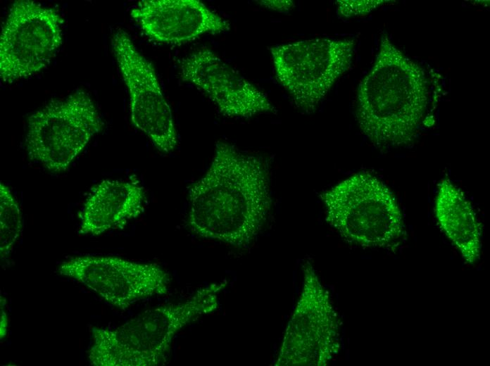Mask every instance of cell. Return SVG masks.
Returning <instances> with one entry per match:
<instances>
[{
    "label": "cell",
    "instance_id": "obj_1",
    "mask_svg": "<svg viewBox=\"0 0 490 366\" xmlns=\"http://www.w3.org/2000/svg\"><path fill=\"white\" fill-rule=\"evenodd\" d=\"M188 196L187 224L192 232L246 247L270 211L268 160L218 141L208 170L189 187Z\"/></svg>",
    "mask_w": 490,
    "mask_h": 366
},
{
    "label": "cell",
    "instance_id": "obj_2",
    "mask_svg": "<svg viewBox=\"0 0 490 366\" xmlns=\"http://www.w3.org/2000/svg\"><path fill=\"white\" fill-rule=\"evenodd\" d=\"M428 99L424 70L383 33L375 62L358 87L356 118L363 134L379 149L413 144Z\"/></svg>",
    "mask_w": 490,
    "mask_h": 366
},
{
    "label": "cell",
    "instance_id": "obj_3",
    "mask_svg": "<svg viewBox=\"0 0 490 366\" xmlns=\"http://www.w3.org/2000/svg\"><path fill=\"white\" fill-rule=\"evenodd\" d=\"M227 284L225 280L206 285L184 301L147 310L115 329L93 327L89 362L94 366H156L165 362L176 334L213 313Z\"/></svg>",
    "mask_w": 490,
    "mask_h": 366
},
{
    "label": "cell",
    "instance_id": "obj_4",
    "mask_svg": "<svg viewBox=\"0 0 490 366\" xmlns=\"http://www.w3.org/2000/svg\"><path fill=\"white\" fill-rule=\"evenodd\" d=\"M320 196L327 222L351 244L391 248L406 235L403 214L392 192L369 172L354 174Z\"/></svg>",
    "mask_w": 490,
    "mask_h": 366
},
{
    "label": "cell",
    "instance_id": "obj_5",
    "mask_svg": "<svg viewBox=\"0 0 490 366\" xmlns=\"http://www.w3.org/2000/svg\"><path fill=\"white\" fill-rule=\"evenodd\" d=\"M103 121L90 96L79 89L52 100L32 113L27 123L25 146L32 161L52 172L66 170Z\"/></svg>",
    "mask_w": 490,
    "mask_h": 366
},
{
    "label": "cell",
    "instance_id": "obj_6",
    "mask_svg": "<svg viewBox=\"0 0 490 366\" xmlns=\"http://www.w3.org/2000/svg\"><path fill=\"white\" fill-rule=\"evenodd\" d=\"M355 45L351 39L318 37L269 50L277 80L297 108L311 113L350 68Z\"/></svg>",
    "mask_w": 490,
    "mask_h": 366
},
{
    "label": "cell",
    "instance_id": "obj_7",
    "mask_svg": "<svg viewBox=\"0 0 490 366\" xmlns=\"http://www.w3.org/2000/svg\"><path fill=\"white\" fill-rule=\"evenodd\" d=\"M285 329L275 366H325L341 349V321L329 291L309 262Z\"/></svg>",
    "mask_w": 490,
    "mask_h": 366
},
{
    "label": "cell",
    "instance_id": "obj_8",
    "mask_svg": "<svg viewBox=\"0 0 490 366\" xmlns=\"http://www.w3.org/2000/svg\"><path fill=\"white\" fill-rule=\"evenodd\" d=\"M62 24L51 8L30 0L15 1L1 28V80L12 83L48 66L62 44Z\"/></svg>",
    "mask_w": 490,
    "mask_h": 366
},
{
    "label": "cell",
    "instance_id": "obj_9",
    "mask_svg": "<svg viewBox=\"0 0 490 366\" xmlns=\"http://www.w3.org/2000/svg\"><path fill=\"white\" fill-rule=\"evenodd\" d=\"M111 46L129 92L132 124L158 151L172 152L178 144L177 133L153 66L123 30L113 34Z\"/></svg>",
    "mask_w": 490,
    "mask_h": 366
},
{
    "label": "cell",
    "instance_id": "obj_10",
    "mask_svg": "<svg viewBox=\"0 0 490 366\" xmlns=\"http://www.w3.org/2000/svg\"><path fill=\"white\" fill-rule=\"evenodd\" d=\"M58 272L82 284L121 310L137 301L166 294L171 284L169 273L157 264L115 256L71 258L58 266Z\"/></svg>",
    "mask_w": 490,
    "mask_h": 366
},
{
    "label": "cell",
    "instance_id": "obj_11",
    "mask_svg": "<svg viewBox=\"0 0 490 366\" xmlns=\"http://www.w3.org/2000/svg\"><path fill=\"white\" fill-rule=\"evenodd\" d=\"M180 77L208 97L225 116L249 118L274 113L276 108L263 91L208 49H201L184 58Z\"/></svg>",
    "mask_w": 490,
    "mask_h": 366
},
{
    "label": "cell",
    "instance_id": "obj_12",
    "mask_svg": "<svg viewBox=\"0 0 490 366\" xmlns=\"http://www.w3.org/2000/svg\"><path fill=\"white\" fill-rule=\"evenodd\" d=\"M144 33L164 44H180L230 29V23L198 0H144L130 13Z\"/></svg>",
    "mask_w": 490,
    "mask_h": 366
},
{
    "label": "cell",
    "instance_id": "obj_13",
    "mask_svg": "<svg viewBox=\"0 0 490 366\" xmlns=\"http://www.w3.org/2000/svg\"><path fill=\"white\" fill-rule=\"evenodd\" d=\"M146 193L137 178L104 179L92 188L80 213L79 234L97 236L122 229L144 210Z\"/></svg>",
    "mask_w": 490,
    "mask_h": 366
},
{
    "label": "cell",
    "instance_id": "obj_14",
    "mask_svg": "<svg viewBox=\"0 0 490 366\" xmlns=\"http://www.w3.org/2000/svg\"><path fill=\"white\" fill-rule=\"evenodd\" d=\"M434 213L442 232L469 265L477 262L482 251V227L464 193L448 177L438 184Z\"/></svg>",
    "mask_w": 490,
    "mask_h": 366
},
{
    "label": "cell",
    "instance_id": "obj_15",
    "mask_svg": "<svg viewBox=\"0 0 490 366\" xmlns=\"http://www.w3.org/2000/svg\"><path fill=\"white\" fill-rule=\"evenodd\" d=\"M23 230V217L19 204L11 189L0 184V258L7 260Z\"/></svg>",
    "mask_w": 490,
    "mask_h": 366
},
{
    "label": "cell",
    "instance_id": "obj_16",
    "mask_svg": "<svg viewBox=\"0 0 490 366\" xmlns=\"http://www.w3.org/2000/svg\"><path fill=\"white\" fill-rule=\"evenodd\" d=\"M391 1L382 0H339L337 1V13L343 18L367 15L379 6Z\"/></svg>",
    "mask_w": 490,
    "mask_h": 366
},
{
    "label": "cell",
    "instance_id": "obj_17",
    "mask_svg": "<svg viewBox=\"0 0 490 366\" xmlns=\"http://www.w3.org/2000/svg\"><path fill=\"white\" fill-rule=\"evenodd\" d=\"M260 5L268 8V9L277 11H288L291 10L294 6V3L289 0L283 1H258Z\"/></svg>",
    "mask_w": 490,
    "mask_h": 366
},
{
    "label": "cell",
    "instance_id": "obj_18",
    "mask_svg": "<svg viewBox=\"0 0 490 366\" xmlns=\"http://www.w3.org/2000/svg\"><path fill=\"white\" fill-rule=\"evenodd\" d=\"M0 303V336L1 339H3L7 334L8 318L7 315V310L6 308V299L2 296H1Z\"/></svg>",
    "mask_w": 490,
    "mask_h": 366
}]
</instances>
